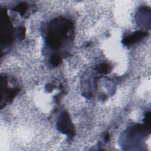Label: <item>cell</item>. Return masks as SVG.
Wrapping results in <instances>:
<instances>
[{
    "mask_svg": "<svg viewBox=\"0 0 151 151\" xmlns=\"http://www.w3.org/2000/svg\"><path fill=\"white\" fill-rule=\"evenodd\" d=\"M72 27V24L65 19H54L50 25L48 42L52 49L59 48L66 39L67 33Z\"/></svg>",
    "mask_w": 151,
    "mask_h": 151,
    "instance_id": "cell-1",
    "label": "cell"
},
{
    "mask_svg": "<svg viewBox=\"0 0 151 151\" xmlns=\"http://www.w3.org/2000/svg\"><path fill=\"white\" fill-rule=\"evenodd\" d=\"M57 127L59 131L70 136L74 134V127L71 123L68 113L66 111L63 112L58 117Z\"/></svg>",
    "mask_w": 151,
    "mask_h": 151,
    "instance_id": "cell-2",
    "label": "cell"
},
{
    "mask_svg": "<svg viewBox=\"0 0 151 151\" xmlns=\"http://www.w3.org/2000/svg\"><path fill=\"white\" fill-rule=\"evenodd\" d=\"M147 32L143 31H138L133 34L127 35V37H124L122 41L123 44L125 45H130L136 43V42L139 41L142 38L147 36Z\"/></svg>",
    "mask_w": 151,
    "mask_h": 151,
    "instance_id": "cell-3",
    "label": "cell"
},
{
    "mask_svg": "<svg viewBox=\"0 0 151 151\" xmlns=\"http://www.w3.org/2000/svg\"><path fill=\"white\" fill-rule=\"evenodd\" d=\"M96 70L97 72L100 74H107L111 71V67L109 64L103 63L99 64L96 67Z\"/></svg>",
    "mask_w": 151,
    "mask_h": 151,
    "instance_id": "cell-4",
    "label": "cell"
},
{
    "mask_svg": "<svg viewBox=\"0 0 151 151\" xmlns=\"http://www.w3.org/2000/svg\"><path fill=\"white\" fill-rule=\"evenodd\" d=\"M61 62V57L57 54H52L50 58V63L53 67L57 66Z\"/></svg>",
    "mask_w": 151,
    "mask_h": 151,
    "instance_id": "cell-5",
    "label": "cell"
},
{
    "mask_svg": "<svg viewBox=\"0 0 151 151\" xmlns=\"http://www.w3.org/2000/svg\"><path fill=\"white\" fill-rule=\"evenodd\" d=\"M15 10L19 12L21 15H24L27 10V5L24 2L20 3L15 8Z\"/></svg>",
    "mask_w": 151,
    "mask_h": 151,
    "instance_id": "cell-6",
    "label": "cell"
},
{
    "mask_svg": "<svg viewBox=\"0 0 151 151\" xmlns=\"http://www.w3.org/2000/svg\"><path fill=\"white\" fill-rule=\"evenodd\" d=\"M145 124L147 127L150 128V113L147 112L145 114V119H144Z\"/></svg>",
    "mask_w": 151,
    "mask_h": 151,
    "instance_id": "cell-7",
    "label": "cell"
},
{
    "mask_svg": "<svg viewBox=\"0 0 151 151\" xmlns=\"http://www.w3.org/2000/svg\"><path fill=\"white\" fill-rule=\"evenodd\" d=\"M17 35H18V37L19 39L22 40L24 38L25 36V29L24 27H19L17 32Z\"/></svg>",
    "mask_w": 151,
    "mask_h": 151,
    "instance_id": "cell-8",
    "label": "cell"
},
{
    "mask_svg": "<svg viewBox=\"0 0 151 151\" xmlns=\"http://www.w3.org/2000/svg\"><path fill=\"white\" fill-rule=\"evenodd\" d=\"M55 86L53 84H47L46 86H45V90L48 91V92H50L51 91L53 90V89L54 88Z\"/></svg>",
    "mask_w": 151,
    "mask_h": 151,
    "instance_id": "cell-9",
    "label": "cell"
},
{
    "mask_svg": "<svg viewBox=\"0 0 151 151\" xmlns=\"http://www.w3.org/2000/svg\"><path fill=\"white\" fill-rule=\"evenodd\" d=\"M104 139L106 141H108L109 140V134L108 133L106 134V135L104 136Z\"/></svg>",
    "mask_w": 151,
    "mask_h": 151,
    "instance_id": "cell-10",
    "label": "cell"
}]
</instances>
